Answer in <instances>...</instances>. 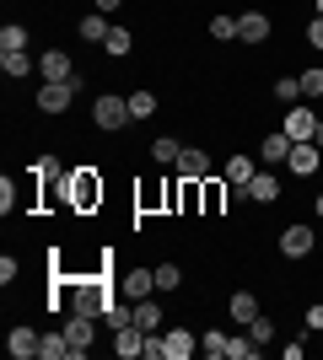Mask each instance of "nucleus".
I'll use <instances>...</instances> for the list:
<instances>
[{
  "label": "nucleus",
  "mask_w": 323,
  "mask_h": 360,
  "mask_svg": "<svg viewBox=\"0 0 323 360\" xmlns=\"http://www.w3.org/2000/svg\"><path fill=\"white\" fill-rule=\"evenodd\" d=\"M0 70L11 75V81H22V75H32V70H38V60H32L27 49H0Z\"/></svg>",
  "instance_id": "17"
},
{
  "label": "nucleus",
  "mask_w": 323,
  "mask_h": 360,
  "mask_svg": "<svg viewBox=\"0 0 323 360\" xmlns=\"http://www.w3.org/2000/svg\"><path fill=\"white\" fill-rule=\"evenodd\" d=\"M253 172H259V167H253V156H232V162H227V183H232V188H248V183H253Z\"/></svg>",
  "instance_id": "22"
},
{
  "label": "nucleus",
  "mask_w": 323,
  "mask_h": 360,
  "mask_svg": "<svg viewBox=\"0 0 323 360\" xmlns=\"http://www.w3.org/2000/svg\"><path fill=\"white\" fill-rule=\"evenodd\" d=\"M103 49H108V54H113V60H124V54L135 49V38H129V27H113V32H108V38H103Z\"/></svg>",
  "instance_id": "28"
},
{
  "label": "nucleus",
  "mask_w": 323,
  "mask_h": 360,
  "mask_svg": "<svg viewBox=\"0 0 323 360\" xmlns=\"http://www.w3.org/2000/svg\"><path fill=\"white\" fill-rule=\"evenodd\" d=\"M237 44H270V16L264 11H243L237 16Z\"/></svg>",
  "instance_id": "14"
},
{
  "label": "nucleus",
  "mask_w": 323,
  "mask_h": 360,
  "mask_svg": "<svg viewBox=\"0 0 323 360\" xmlns=\"http://www.w3.org/2000/svg\"><path fill=\"white\" fill-rule=\"evenodd\" d=\"M129 113H135V119H151L156 113V91H146V86L129 91Z\"/></svg>",
  "instance_id": "32"
},
{
  "label": "nucleus",
  "mask_w": 323,
  "mask_h": 360,
  "mask_svg": "<svg viewBox=\"0 0 323 360\" xmlns=\"http://www.w3.org/2000/svg\"><path fill=\"white\" fill-rule=\"evenodd\" d=\"M318 119L323 113H312V103H296V108H286V124H280V129L291 140H312L318 135Z\"/></svg>",
  "instance_id": "7"
},
{
  "label": "nucleus",
  "mask_w": 323,
  "mask_h": 360,
  "mask_svg": "<svg viewBox=\"0 0 323 360\" xmlns=\"http://www.w3.org/2000/svg\"><path fill=\"white\" fill-rule=\"evenodd\" d=\"M312 140H318V146H323V119H318V135H312Z\"/></svg>",
  "instance_id": "41"
},
{
  "label": "nucleus",
  "mask_w": 323,
  "mask_h": 360,
  "mask_svg": "<svg viewBox=\"0 0 323 360\" xmlns=\"http://www.w3.org/2000/svg\"><path fill=\"white\" fill-rule=\"evenodd\" d=\"M318 65H323V54H318Z\"/></svg>",
  "instance_id": "44"
},
{
  "label": "nucleus",
  "mask_w": 323,
  "mask_h": 360,
  "mask_svg": "<svg viewBox=\"0 0 323 360\" xmlns=\"http://www.w3.org/2000/svg\"><path fill=\"white\" fill-rule=\"evenodd\" d=\"M291 146H296V140L286 135V129H270V135H264V146H259L264 167H286V162H291Z\"/></svg>",
  "instance_id": "11"
},
{
  "label": "nucleus",
  "mask_w": 323,
  "mask_h": 360,
  "mask_svg": "<svg viewBox=\"0 0 323 360\" xmlns=\"http://www.w3.org/2000/svg\"><path fill=\"white\" fill-rule=\"evenodd\" d=\"M318 215H323V194H318Z\"/></svg>",
  "instance_id": "43"
},
{
  "label": "nucleus",
  "mask_w": 323,
  "mask_h": 360,
  "mask_svg": "<svg viewBox=\"0 0 323 360\" xmlns=\"http://www.w3.org/2000/svg\"><path fill=\"white\" fill-rule=\"evenodd\" d=\"M178 156H184V146H178L172 135L151 140V162H162V167H178Z\"/></svg>",
  "instance_id": "25"
},
{
  "label": "nucleus",
  "mask_w": 323,
  "mask_h": 360,
  "mask_svg": "<svg viewBox=\"0 0 323 360\" xmlns=\"http://www.w3.org/2000/svg\"><path fill=\"white\" fill-rule=\"evenodd\" d=\"M210 38L215 44H237V16H227V11L210 16Z\"/></svg>",
  "instance_id": "27"
},
{
  "label": "nucleus",
  "mask_w": 323,
  "mask_h": 360,
  "mask_svg": "<svg viewBox=\"0 0 323 360\" xmlns=\"http://www.w3.org/2000/svg\"><path fill=\"white\" fill-rule=\"evenodd\" d=\"M16 205H22V194H16V183H11V178H0V215H11Z\"/></svg>",
  "instance_id": "36"
},
{
  "label": "nucleus",
  "mask_w": 323,
  "mask_h": 360,
  "mask_svg": "<svg viewBox=\"0 0 323 360\" xmlns=\"http://www.w3.org/2000/svg\"><path fill=\"white\" fill-rule=\"evenodd\" d=\"M270 91H275V103H286V108H296V103H302V81H296V75H280V81H275Z\"/></svg>",
  "instance_id": "26"
},
{
  "label": "nucleus",
  "mask_w": 323,
  "mask_h": 360,
  "mask_svg": "<svg viewBox=\"0 0 323 360\" xmlns=\"http://www.w3.org/2000/svg\"><path fill=\"white\" fill-rule=\"evenodd\" d=\"M119 6H124V0H97V11H103V16H113Z\"/></svg>",
  "instance_id": "40"
},
{
  "label": "nucleus",
  "mask_w": 323,
  "mask_h": 360,
  "mask_svg": "<svg viewBox=\"0 0 323 360\" xmlns=\"http://www.w3.org/2000/svg\"><path fill=\"white\" fill-rule=\"evenodd\" d=\"M227 312L237 317V323H253V317H259V296H253V290H232Z\"/></svg>",
  "instance_id": "19"
},
{
  "label": "nucleus",
  "mask_w": 323,
  "mask_h": 360,
  "mask_svg": "<svg viewBox=\"0 0 323 360\" xmlns=\"http://www.w3.org/2000/svg\"><path fill=\"white\" fill-rule=\"evenodd\" d=\"M38 345H44V333H32L27 323H16V328L6 333V349H11V360H32V355H38Z\"/></svg>",
  "instance_id": "12"
},
{
  "label": "nucleus",
  "mask_w": 323,
  "mask_h": 360,
  "mask_svg": "<svg viewBox=\"0 0 323 360\" xmlns=\"http://www.w3.org/2000/svg\"><path fill=\"white\" fill-rule=\"evenodd\" d=\"M227 339H232V333L210 328V333H200V349H205V355H215V360H227Z\"/></svg>",
  "instance_id": "34"
},
{
  "label": "nucleus",
  "mask_w": 323,
  "mask_h": 360,
  "mask_svg": "<svg viewBox=\"0 0 323 360\" xmlns=\"http://www.w3.org/2000/svg\"><path fill=\"white\" fill-rule=\"evenodd\" d=\"M227 188H232V183H215V178H205V183H200L205 215H215V210H221V205H227Z\"/></svg>",
  "instance_id": "24"
},
{
  "label": "nucleus",
  "mask_w": 323,
  "mask_h": 360,
  "mask_svg": "<svg viewBox=\"0 0 323 360\" xmlns=\"http://www.w3.org/2000/svg\"><path fill=\"white\" fill-rule=\"evenodd\" d=\"M323 167V146L318 140H296L291 146V162H286V172H296V178H312Z\"/></svg>",
  "instance_id": "8"
},
{
  "label": "nucleus",
  "mask_w": 323,
  "mask_h": 360,
  "mask_svg": "<svg viewBox=\"0 0 323 360\" xmlns=\"http://www.w3.org/2000/svg\"><path fill=\"white\" fill-rule=\"evenodd\" d=\"M81 86H87L81 75H70V81H44V86H38V113H65V108L76 103Z\"/></svg>",
  "instance_id": "3"
},
{
  "label": "nucleus",
  "mask_w": 323,
  "mask_h": 360,
  "mask_svg": "<svg viewBox=\"0 0 323 360\" xmlns=\"http://www.w3.org/2000/svg\"><path fill=\"white\" fill-rule=\"evenodd\" d=\"M108 32H113V22H108L103 11H92V16H81V38H87V44H103Z\"/></svg>",
  "instance_id": "23"
},
{
  "label": "nucleus",
  "mask_w": 323,
  "mask_h": 360,
  "mask_svg": "<svg viewBox=\"0 0 323 360\" xmlns=\"http://www.w3.org/2000/svg\"><path fill=\"white\" fill-rule=\"evenodd\" d=\"M318 237H312V226H286L280 231V258H312Z\"/></svg>",
  "instance_id": "9"
},
{
  "label": "nucleus",
  "mask_w": 323,
  "mask_h": 360,
  "mask_svg": "<svg viewBox=\"0 0 323 360\" xmlns=\"http://www.w3.org/2000/svg\"><path fill=\"white\" fill-rule=\"evenodd\" d=\"M32 38H27V27H22V22H6V27H0V49H27Z\"/></svg>",
  "instance_id": "33"
},
{
  "label": "nucleus",
  "mask_w": 323,
  "mask_h": 360,
  "mask_svg": "<svg viewBox=\"0 0 323 360\" xmlns=\"http://www.w3.org/2000/svg\"><path fill=\"white\" fill-rule=\"evenodd\" d=\"M232 199H248V205H275V199H280V172H270V167H264V172H253V183H248V188H232Z\"/></svg>",
  "instance_id": "5"
},
{
  "label": "nucleus",
  "mask_w": 323,
  "mask_h": 360,
  "mask_svg": "<svg viewBox=\"0 0 323 360\" xmlns=\"http://www.w3.org/2000/svg\"><path fill=\"white\" fill-rule=\"evenodd\" d=\"M38 75H44V81H70V75H76V60H70L65 49H49L44 60H38Z\"/></svg>",
  "instance_id": "15"
},
{
  "label": "nucleus",
  "mask_w": 323,
  "mask_h": 360,
  "mask_svg": "<svg viewBox=\"0 0 323 360\" xmlns=\"http://www.w3.org/2000/svg\"><path fill=\"white\" fill-rule=\"evenodd\" d=\"M194 349H200V339H194L189 328H167L162 333V360H189Z\"/></svg>",
  "instance_id": "13"
},
{
  "label": "nucleus",
  "mask_w": 323,
  "mask_h": 360,
  "mask_svg": "<svg viewBox=\"0 0 323 360\" xmlns=\"http://www.w3.org/2000/svg\"><path fill=\"white\" fill-rule=\"evenodd\" d=\"M60 194L76 205V210H92L97 199H103V183H97L92 167H81V172H70V178H60Z\"/></svg>",
  "instance_id": "2"
},
{
  "label": "nucleus",
  "mask_w": 323,
  "mask_h": 360,
  "mask_svg": "<svg viewBox=\"0 0 323 360\" xmlns=\"http://www.w3.org/2000/svg\"><path fill=\"white\" fill-rule=\"evenodd\" d=\"M248 339H253V345H259V349H264V345H275V323H270V317L259 312V317H253V323H248Z\"/></svg>",
  "instance_id": "31"
},
{
  "label": "nucleus",
  "mask_w": 323,
  "mask_h": 360,
  "mask_svg": "<svg viewBox=\"0 0 323 360\" xmlns=\"http://www.w3.org/2000/svg\"><path fill=\"white\" fill-rule=\"evenodd\" d=\"M38 360H70V339H65V328L44 333V345H38Z\"/></svg>",
  "instance_id": "21"
},
{
  "label": "nucleus",
  "mask_w": 323,
  "mask_h": 360,
  "mask_svg": "<svg viewBox=\"0 0 323 360\" xmlns=\"http://www.w3.org/2000/svg\"><path fill=\"white\" fill-rule=\"evenodd\" d=\"M184 285V269L178 264H156V290H178Z\"/></svg>",
  "instance_id": "35"
},
{
  "label": "nucleus",
  "mask_w": 323,
  "mask_h": 360,
  "mask_svg": "<svg viewBox=\"0 0 323 360\" xmlns=\"http://www.w3.org/2000/svg\"><path fill=\"white\" fill-rule=\"evenodd\" d=\"M312 16H323V0H318V11H312Z\"/></svg>",
  "instance_id": "42"
},
{
  "label": "nucleus",
  "mask_w": 323,
  "mask_h": 360,
  "mask_svg": "<svg viewBox=\"0 0 323 360\" xmlns=\"http://www.w3.org/2000/svg\"><path fill=\"white\" fill-rule=\"evenodd\" d=\"M129 323H135V301L113 296V301L103 307V328H108V333H119V328H129Z\"/></svg>",
  "instance_id": "16"
},
{
  "label": "nucleus",
  "mask_w": 323,
  "mask_h": 360,
  "mask_svg": "<svg viewBox=\"0 0 323 360\" xmlns=\"http://www.w3.org/2000/svg\"><path fill=\"white\" fill-rule=\"evenodd\" d=\"M296 81H302V97H308V103H312V97H323V65H308Z\"/></svg>",
  "instance_id": "30"
},
{
  "label": "nucleus",
  "mask_w": 323,
  "mask_h": 360,
  "mask_svg": "<svg viewBox=\"0 0 323 360\" xmlns=\"http://www.w3.org/2000/svg\"><path fill=\"white\" fill-rule=\"evenodd\" d=\"M178 178H189V183H205V178H210V150H200V146H184V156H178Z\"/></svg>",
  "instance_id": "10"
},
{
  "label": "nucleus",
  "mask_w": 323,
  "mask_h": 360,
  "mask_svg": "<svg viewBox=\"0 0 323 360\" xmlns=\"http://www.w3.org/2000/svg\"><path fill=\"white\" fill-rule=\"evenodd\" d=\"M92 124H97V129H108V135L129 129V124H135V113H129V97H119V91H103V97L92 103Z\"/></svg>",
  "instance_id": "1"
},
{
  "label": "nucleus",
  "mask_w": 323,
  "mask_h": 360,
  "mask_svg": "<svg viewBox=\"0 0 323 360\" xmlns=\"http://www.w3.org/2000/svg\"><path fill=\"white\" fill-rule=\"evenodd\" d=\"M119 296L124 301H146V296H156V269H124L119 274Z\"/></svg>",
  "instance_id": "6"
},
{
  "label": "nucleus",
  "mask_w": 323,
  "mask_h": 360,
  "mask_svg": "<svg viewBox=\"0 0 323 360\" xmlns=\"http://www.w3.org/2000/svg\"><path fill=\"white\" fill-rule=\"evenodd\" d=\"M113 355H124V360H135V355H146V328H119L113 333Z\"/></svg>",
  "instance_id": "18"
},
{
  "label": "nucleus",
  "mask_w": 323,
  "mask_h": 360,
  "mask_svg": "<svg viewBox=\"0 0 323 360\" xmlns=\"http://www.w3.org/2000/svg\"><path fill=\"white\" fill-rule=\"evenodd\" d=\"M135 328H146V333H162V301H135Z\"/></svg>",
  "instance_id": "20"
},
{
  "label": "nucleus",
  "mask_w": 323,
  "mask_h": 360,
  "mask_svg": "<svg viewBox=\"0 0 323 360\" xmlns=\"http://www.w3.org/2000/svg\"><path fill=\"white\" fill-rule=\"evenodd\" d=\"M54 172H60V162H54V156H38V162H32V178H54Z\"/></svg>",
  "instance_id": "37"
},
{
  "label": "nucleus",
  "mask_w": 323,
  "mask_h": 360,
  "mask_svg": "<svg viewBox=\"0 0 323 360\" xmlns=\"http://www.w3.org/2000/svg\"><path fill=\"white\" fill-rule=\"evenodd\" d=\"M65 339H70V360H81V355H92V339H97V317L65 312Z\"/></svg>",
  "instance_id": "4"
},
{
  "label": "nucleus",
  "mask_w": 323,
  "mask_h": 360,
  "mask_svg": "<svg viewBox=\"0 0 323 360\" xmlns=\"http://www.w3.org/2000/svg\"><path fill=\"white\" fill-rule=\"evenodd\" d=\"M253 355H259V345H253L248 333H232L227 339V360H253Z\"/></svg>",
  "instance_id": "29"
},
{
  "label": "nucleus",
  "mask_w": 323,
  "mask_h": 360,
  "mask_svg": "<svg viewBox=\"0 0 323 360\" xmlns=\"http://www.w3.org/2000/svg\"><path fill=\"white\" fill-rule=\"evenodd\" d=\"M308 328H312V333L323 328V301H318V307H308Z\"/></svg>",
  "instance_id": "39"
},
{
  "label": "nucleus",
  "mask_w": 323,
  "mask_h": 360,
  "mask_svg": "<svg viewBox=\"0 0 323 360\" xmlns=\"http://www.w3.org/2000/svg\"><path fill=\"white\" fill-rule=\"evenodd\" d=\"M308 44L323 54V16H312V22H308Z\"/></svg>",
  "instance_id": "38"
}]
</instances>
